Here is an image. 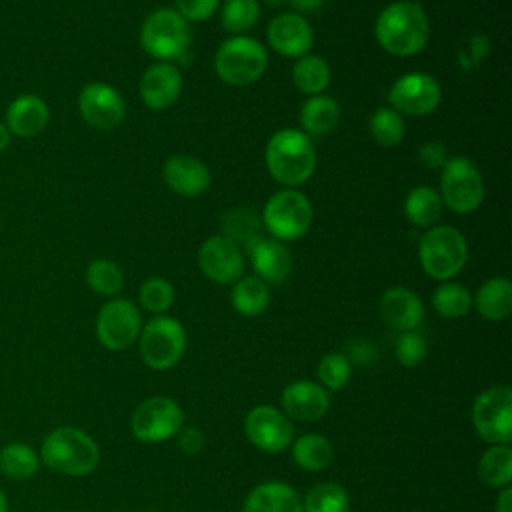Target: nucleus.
<instances>
[{
  "mask_svg": "<svg viewBox=\"0 0 512 512\" xmlns=\"http://www.w3.org/2000/svg\"><path fill=\"white\" fill-rule=\"evenodd\" d=\"M374 34L388 54L406 58L426 46L430 34L428 16L422 6L410 0L392 2L378 14Z\"/></svg>",
  "mask_w": 512,
  "mask_h": 512,
  "instance_id": "obj_1",
  "label": "nucleus"
},
{
  "mask_svg": "<svg viewBox=\"0 0 512 512\" xmlns=\"http://www.w3.org/2000/svg\"><path fill=\"white\" fill-rule=\"evenodd\" d=\"M40 462L66 476H86L100 462V448L92 436L76 426L50 430L40 446Z\"/></svg>",
  "mask_w": 512,
  "mask_h": 512,
  "instance_id": "obj_2",
  "label": "nucleus"
},
{
  "mask_svg": "<svg viewBox=\"0 0 512 512\" xmlns=\"http://www.w3.org/2000/svg\"><path fill=\"white\" fill-rule=\"evenodd\" d=\"M264 158L270 176L286 186L304 184L316 168V152L310 136L294 128L274 132L266 144Z\"/></svg>",
  "mask_w": 512,
  "mask_h": 512,
  "instance_id": "obj_3",
  "label": "nucleus"
},
{
  "mask_svg": "<svg viewBox=\"0 0 512 512\" xmlns=\"http://www.w3.org/2000/svg\"><path fill=\"white\" fill-rule=\"evenodd\" d=\"M418 258L430 278L448 282L464 268L468 244L454 226H432L420 238Z\"/></svg>",
  "mask_w": 512,
  "mask_h": 512,
  "instance_id": "obj_4",
  "label": "nucleus"
},
{
  "mask_svg": "<svg viewBox=\"0 0 512 512\" xmlns=\"http://www.w3.org/2000/svg\"><path fill=\"white\" fill-rule=\"evenodd\" d=\"M190 24L172 8H158L144 20L140 28L142 48L158 62H174L188 54Z\"/></svg>",
  "mask_w": 512,
  "mask_h": 512,
  "instance_id": "obj_5",
  "label": "nucleus"
},
{
  "mask_svg": "<svg viewBox=\"0 0 512 512\" xmlns=\"http://www.w3.org/2000/svg\"><path fill=\"white\" fill-rule=\"evenodd\" d=\"M268 66L266 48L250 36H232L224 40L214 56L218 78L230 86H246L256 82Z\"/></svg>",
  "mask_w": 512,
  "mask_h": 512,
  "instance_id": "obj_6",
  "label": "nucleus"
},
{
  "mask_svg": "<svg viewBox=\"0 0 512 512\" xmlns=\"http://www.w3.org/2000/svg\"><path fill=\"white\" fill-rule=\"evenodd\" d=\"M138 342L148 368L168 370L178 364L186 350V330L176 318L160 314L142 326Z\"/></svg>",
  "mask_w": 512,
  "mask_h": 512,
  "instance_id": "obj_7",
  "label": "nucleus"
},
{
  "mask_svg": "<svg viewBox=\"0 0 512 512\" xmlns=\"http://www.w3.org/2000/svg\"><path fill=\"white\" fill-rule=\"evenodd\" d=\"M312 222V206L308 198L292 188H284L268 198L262 212V226L274 240H298Z\"/></svg>",
  "mask_w": 512,
  "mask_h": 512,
  "instance_id": "obj_8",
  "label": "nucleus"
},
{
  "mask_svg": "<svg viewBox=\"0 0 512 512\" xmlns=\"http://www.w3.org/2000/svg\"><path fill=\"white\" fill-rule=\"evenodd\" d=\"M440 198L452 212H474L484 198V182L476 164L466 156L448 158L440 174Z\"/></svg>",
  "mask_w": 512,
  "mask_h": 512,
  "instance_id": "obj_9",
  "label": "nucleus"
},
{
  "mask_svg": "<svg viewBox=\"0 0 512 512\" xmlns=\"http://www.w3.org/2000/svg\"><path fill=\"white\" fill-rule=\"evenodd\" d=\"M476 434L488 444H510L512 440V390L498 384L480 392L472 406Z\"/></svg>",
  "mask_w": 512,
  "mask_h": 512,
  "instance_id": "obj_10",
  "label": "nucleus"
},
{
  "mask_svg": "<svg viewBox=\"0 0 512 512\" xmlns=\"http://www.w3.org/2000/svg\"><path fill=\"white\" fill-rule=\"evenodd\" d=\"M184 426V412L168 396H152L138 404L130 428L140 442L156 444L174 438Z\"/></svg>",
  "mask_w": 512,
  "mask_h": 512,
  "instance_id": "obj_11",
  "label": "nucleus"
},
{
  "mask_svg": "<svg viewBox=\"0 0 512 512\" xmlns=\"http://www.w3.org/2000/svg\"><path fill=\"white\" fill-rule=\"evenodd\" d=\"M142 330V316L136 304L124 298L106 302L96 318V336L100 344L112 352L132 346Z\"/></svg>",
  "mask_w": 512,
  "mask_h": 512,
  "instance_id": "obj_12",
  "label": "nucleus"
},
{
  "mask_svg": "<svg viewBox=\"0 0 512 512\" xmlns=\"http://www.w3.org/2000/svg\"><path fill=\"white\" fill-rule=\"evenodd\" d=\"M440 84L424 72L400 76L388 90V102L398 114L426 116L440 104Z\"/></svg>",
  "mask_w": 512,
  "mask_h": 512,
  "instance_id": "obj_13",
  "label": "nucleus"
},
{
  "mask_svg": "<svg viewBox=\"0 0 512 512\" xmlns=\"http://www.w3.org/2000/svg\"><path fill=\"white\" fill-rule=\"evenodd\" d=\"M248 440L262 452H284L294 438V426L290 418L272 406H254L244 420Z\"/></svg>",
  "mask_w": 512,
  "mask_h": 512,
  "instance_id": "obj_14",
  "label": "nucleus"
},
{
  "mask_svg": "<svg viewBox=\"0 0 512 512\" xmlns=\"http://www.w3.org/2000/svg\"><path fill=\"white\" fill-rule=\"evenodd\" d=\"M78 110L86 124L98 130L120 126L126 114L120 92L106 82H90L78 94Z\"/></svg>",
  "mask_w": 512,
  "mask_h": 512,
  "instance_id": "obj_15",
  "label": "nucleus"
},
{
  "mask_svg": "<svg viewBox=\"0 0 512 512\" xmlns=\"http://www.w3.org/2000/svg\"><path fill=\"white\" fill-rule=\"evenodd\" d=\"M198 264L202 274L216 284H234L242 270L244 258L240 248L226 236H210L198 250Z\"/></svg>",
  "mask_w": 512,
  "mask_h": 512,
  "instance_id": "obj_16",
  "label": "nucleus"
},
{
  "mask_svg": "<svg viewBox=\"0 0 512 512\" xmlns=\"http://www.w3.org/2000/svg\"><path fill=\"white\" fill-rule=\"evenodd\" d=\"M280 404L288 418L302 420V422H316L326 416L330 408V394L318 382L296 380L282 390Z\"/></svg>",
  "mask_w": 512,
  "mask_h": 512,
  "instance_id": "obj_17",
  "label": "nucleus"
},
{
  "mask_svg": "<svg viewBox=\"0 0 512 512\" xmlns=\"http://www.w3.org/2000/svg\"><path fill=\"white\" fill-rule=\"evenodd\" d=\"M266 38L268 44L278 54L288 58H300L308 54L314 40V32L304 16L296 12H286L270 20L266 28Z\"/></svg>",
  "mask_w": 512,
  "mask_h": 512,
  "instance_id": "obj_18",
  "label": "nucleus"
},
{
  "mask_svg": "<svg viewBox=\"0 0 512 512\" xmlns=\"http://www.w3.org/2000/svg\"><path fill=\"white\" fill-rule=\"evenodd\" d=\"M182 90V76L170 62L152 64L140 80V98L150 110H166Z\"/></svg>",
  "mask_w": 512,
  "mask_h": 512,
  "instance_id": "obj_19",
  "label": "nucleus"
},
{
  "mask_svg": "<svg viewBox=\"0 0 512 512\" xmlns=\"http://www.w3.org/2000/svg\"><path fill=\"white\" fill-rule=\"evenodd\" d=\"M162 176L168 188L182 196H200L210 186L208 166L188 154L170 156L162 168Z\"/></svg>",
  "mask_w": 512,
  "mask_h": 512,
  "instance_id": "obj_20",
  "label": "nucleus"
},
{
  "mask_svg": "<svg viewBox=\"0 0 512 512\" xmlns=\"http://www.w3.org/2000/svg\"><path fill=\"white\" fill-rule=\"evenodd\" d=\"M380 314L382 320L398 332L416 330L424 320V304L410 288L394 286L382 294Z\"/></svg>",
  "mask_w": 512,
  "mask_h": 512,
  "instance_id": "obj_21",
  "label": "nucleus"
},
{
  "mask_svg": "<svg viewBox=\"0 0 512 512\" xmlns=\"http://www.w3.org/2000/svg\"><path fill=\"white\" fill-rule=\"evenodd\" d=\"M48 118V106L40 96L22 94L14 98L6 110V128L12 136L34 138L46 128Z\"/></svg>",
  "mask_w": 512,
  "mask_h": 512,
  "instance_id": "obj_22",
  "label": "nucleus"
},
{
  "mask_svg": "<svg viewBox=\"0 0 512 512\" xmlns=\"http://www.w3.org/2000/svg\"><path fill=\"white\" fill-rule=\"evenodd\" d=\"M242 512H304L300 494L278 480L254 486L242 506Z\"/></svg>",
  "mask_w": 512,
  "mask_h": 512,
  "instance_id": "obj_23",
  "label": "nucleus"
},
{
  "mask_svg": "<svg viewBox=\"0 0 512 512\" xmlns=\"http://www.w3.org/2000/svg\"><path fill=\"white\" fill-rule=\"evenodd\" d=\"M256 276L266 284H280L290 276L292 256L280 240H258L248 252Z\"/></svg>",
  "mask_w": 512,
  "mask_h": 512,
  "instance_id": "obj_24",
  "label": "nucleus"
},
{
  "mask_svg": "<svg viewBox=\"0 0 512 512\" xmlns=\"http://www.w3.org/2000/svg\"><path fill=\"white\" fill-rule=\"evenodd\" d=\"M472 306L476 312L490 320L500 322L512 312V284L504 276L488 278L472 296Z\"/></svg>",
  "mask_w": 512,
  "mask_h": 512,
  "instance_id": "obj_25",
  "label": "nucleus"
},
{
  "mask_svg": "<svg viewBox=\"0 0 512 512\" xmlns=\"http://www.w3.org/2000/svg\"><path fill=\"white\" fill-rule=\"evenodd\" d=\"M340 118L338 102L326 94L310 96L300 108V124L304 134L308 136H324L328 134Z\"/></svg>",
  "mask_w": 512,
  "mask_h": 512,
  "instance_id": "obj_26",
  "label": "nucleus"
},
{
  "mask_svg": "<svg viewBox=\"0 0 512 512\" xmlns=\"http://www.w3.org/2000/svg\"><path fill=\"white\" fill-rule=\"evenodd\" d=\"M220 226H222V236L232 240L238 248H246L248 252L258 240H262L260 236L262 220L258 218V214H254L248 208L228 210L226 214H222Z\"/></svg>",
  "mask_w": 512,
  "mask_h": 512,
  "instance_id": "obj_27",
  "label": "nucleus"
},
{
  "mask_svg": "<svg viewBox=\"0 0 512 512\" xmlns=\"http://www.w3.org/2000/svg\"><path fill=\"white\" fill-rule=\"evenodd\" d=\"M478 478L490 488H508L512 482L510 444H492L478 460Z\"/></svg>",
  "mask_w": 512,
  "mask_h": 512,
  "instance_id": "obj_28",
  "label": "nucleus"
},
{
  "mask_svg": "<svg viewBox=\"0 0 512 512\" xmlns=\"http://www.w3.org/2000/svg\"><path fill=\"white\" fill-rule=\"evenodd\" d=\"M38 468L40 456L30 444L10 442L0 450V472L14 482H24L32 478Z\"/></svg>",
  "mask_w": 512,
  "mask_h": 512,
  "instance_id": "obj_29",
  "label": "nucleus"
},
{
  "mask_svg": "<svg viewBox=\"0 0 512 512\" xmlns=\"http://www.w3.org/2000/svg\"><path fill=\"white\" fill-rule=\"evenodd\" d=\"M442 208L444 204L440 194L430 186L412 188L404 200L406 218L420 228H430L432 224H436L442 216Z\"/></svg>",
  "mask_w": 512,
  "mask_h": 512,
  "instance_id": "obj_30",
  "label": "nucleus"
},
{
  "mask_svg": "<svg viewBox=\"0 0 512 512\" xmlns=\"http://www.w3.org/2000/svg\"><path fill=\"white\" fill-rule=\"evenodd\" d=\"M270 304V288L258 276L238 278L232 288V306L244 316H258Z\"/></svg>",
  "mask_w": 512,
  "mask_h": 512,
  "instance_id": "obj_31",
  "label": "nucleus"
},
{
  "mask_svg": "<svg viewBox=\"0 0 512 512\" xmlns=\"http://www.w3.org/2000/svg\"><path fill=\"white\" fill-rule=\"evenodd\" d=\"M292 458L302 470L320 472L332 462L334 448L320 434H304L292 444Z\"/></svg>",
  "mask_w": 512,
  "mask_h": 512,
  "instance_id": "obj_32",
  "label": "nucleus"
},
{
  "mask_svg": "<svg viewBox=\"0 0 512 512\" xmlns=\"http://www.w3.org/2000/svg\"><path fill=\"white\" fill-rule=\"evenodd\" d=\"M292 80L300 92L316 96L322 94V90L330 84V68L324 58L304 54L296 58V64L292 68Z\"/></svg>",
  "mask_w": 512,
  "mask_h": 512,
  "instance_id": "obj_33",
  "label": "nucleus"
},
{
  "mask_svg": "<svg viewBox=\"0 0 512 512\" xmlns=\"http://www.w3.org/2000/svg\"><path fill=\"white\" fill-rule=\"evenodd\" d=\"M304 512H348V492L336 482H322L310 488L302 500Z\"/></svg>",
  "mask_w": 512,
  "mask_h": 512,
  "instance_id": "obj_34",
  "label": "nucleus"
},
{
  "mask_svg": "<svg viewBox=\"0 0 512 512\" xmlns=\"http://www.w3.org/2000/svg\"><path fill=\"white\" fill-rule=\"evenodd\" d=\"M432 306L442 318L466 316L472 308V294L456 282H442L432 294Z\"/></svg>",
  "mask_w": 512,
  "mask_h": 512,
  "instance_id": "obj_35",
  "label": "nucleus"
},
{
  "mask_svg": "<svg viewBox=\"0 0 512 512\" xmlns=\"http://www.w3.org/2000/svg\"><path fill=\"white\" fill-rule=\"evenodd\" d=\"M86 282L92 292L100 296H114L122 290L124 276H122V270L112 260L98 258L88 264Z\"/></svg>",
  "mask_w": 512,
  "mask_h": 512,
  "instance_id": "obj_36",
  "label": "nucleus"
},
{
  "mask_svg": "<svg viewBox=\"0 0 512 512\" xmlns=\"http://www.w3.org/2000/svg\"><path fill=\"white\" fill-rule=\"evenodd\" d=\"M370 134L380 146H396L404 138V120L394 108L382 106L370 118Z\"/></svg>",
  "mask_w": 512,
  "mask_h": 512,
  "instance_id": "obj_37",
  "label": "nucleus"
},
{
  "mask_svg": "<svg viewBox=\"0 0 512 512\" xmlns=\"http://www.w3.org/2000/svg\"><path fill=\"white\" fill-rule=\"evenodd\" d=\"M260 8L256 0H226L222 6V26L228 32L242 34L256 24Z\"/></svg>",
  "mask_w": 512,
  "mask_h": 512,
  "instance_id": "obj_38",
  "label": "nucleus"
},
{
  "mask_svg": "<svg viewBox=\"0 0 512 512\" xmlns=\"http://www.w3.org/2000/svg\"><path fill=\"white\" fill-rule=\"evenodd\" d=\"M352 372V364L348 362V358L340 352H330L326 354L320 362H318V380L320 386H324L326 390H342L350 378Z\"/></svg>",
  "mask_w": 512,
  "mask_h": 512,
  "instance_id": "obj_39",
  "label": "nucleus"
},
{
  "mask_svg": "<svg viewBox=\"0 0 512 512\" xmlns=\"http://www.w3.org/2000/svg\"><path fill=\"white\" fill-rule=\"evenodd\" d=\"M172 302H174V288L168 280L154 276L140 286V304L144 310L160 316L172 306Z\"/></svg>",
  "mask_w": 512,
  "mask_h": 512,
  "instance_id": "obj_40",
  "label": "nucleus"
},
{
  "mask_svg": "<svg viewBox=\"0 0 512 512\" xmlns=\"http://www.w3.org/2000/svg\"><path fill=\"white\" fill-rule=\"evenodd\" d=\"M426 354H428V344L420 332L406 330L398 334L394 342V356L402 366L414 368L426 358Z\"/></svg>",
  "mask_w": 512,
  "mask_h": 512,
  "instance_id": "obj_41",
  "label": "nucleus"
},
{
  "mask_svg": "<svg viewBox=\"0 0 512 512\" xmlns=\"http://www.w3.org/2000/svg\"><path fill=\"white\" fill-rule=\"evenodd\" d=\"M220 0H176V12L184 20H206L214 14Z\"/></svg>",
  "mask_w": 512,
  "mask_h": 512,
  "instance_id": "obj_42",
  "label": "nucleus"
},
{
  "mask_svg": "<svg viewBox=\"0 0 512 512\" xmlns=\"http://www.w3.org/2000/svg\"><path fill=\"white\" fill-rule=\"evenodd\" d=\"M418 160L424 168L436 170V168H442L446 164L448 152L440 142H426L418 150Z\"/></svg>",
  "mask_w": 512,
  "mask_h": 512,
  "instance_id": "obj_43",
  "label": "nucleus"
},
{
  "mask_svg": "<svg viewBox=\"0 0 512 512\" xmlns=\"http://www.w3.org/2000/svg\"><path fill=\"white\" fill-rule=\"evenodd\" d=\"M348 358L350 364H370L374 358H376V350L370 342L362 340V338H356L352 342H348V354H344Z\"/></svg>",
  "mask_w": 512,
  "mask_h": 512,
  "instance_id": "obj_44",
  "label": "nucleus"
},
{
  "mask_svg": "<svg viewBox=\"0 0 512 512\" xmlns=\"http://www.w3.org/2000/svg\"><path fill=\"white\" fill-rule=\"evenodd\" d=\"M176 436H178L180 450L186 452V454H198L202 450V446H204V434L196 426H188V428L182 426Z\"/></svg>",
  "mask_w": 512,
  "mask_h": 512,
  "instance_id": "obj_45",
  "label": "nucleus"
},
{
  "mask_svg": "<svg viewBox=\"0 0 512 512\" xmlns=\"http://www.w3.org/2000/svg\"><path fill=\"white\" fill-rule=\"evenodd\" d=\"M494 512H512V488H502L498 500H496V506H494Z\"/></svg>",
  "mask_w": 512,
  "mask_h": 512,
  "instance_id": "obj_46",
  "label": "nucleus"
},
{
  "mask_svg": "<svg viewBox=\"0 0 512 512\" xmlns=\"http://www.w3.org/2000/svg\"><path fill=\"white\" fill-rule=\"evenodd\" d=\"M296 12H316L322 8L324 0H288Z\"/></svg>",
  "mask_w": 512,
  "mask_h": 512,
  "instance_id": "obj_47",
  "label": "nucleus"
},
{
  "mask_svg": "<svg viewBox=\"0 0 512 512\" xmlns=\"http://www.w3.org/2000/svg\"><path fill=\"white\" fill-rule=\"evenodd\" d=\"M10 140H12L10 130L6 128V124L0 122V152H4V150L10 146Z\"/></svg>",
  "mask_w": 512,
  "mask_h": 512,
  "instance_id": "obj_48",
  "label": "nucleus"
},
{
  "mask_svg": "<svg viewBox=\"0 0 512 512\" xmlns=\"http://www.w3.org/2000/svg\"><path fill=\"white\" fill-rule=\"evenodd\" d=\"M0 512H8V498L0 486Z\"/></svg>",
  "mask_w": 512,
  "mask_h": 512,
  "instance_id": "obj_49",
  "label": "nucleus"
},
{
  "mask_svg": "<svg viewBox=\"0 0 512 512\" xmlns=\"http://www.w3.org/2000/svg\"><path fill=\"white\" fill-rule=\"evenodd\" d=\"M266 4H270V6H280V4H284V2H288V0H264Z\"/></svg>",
  "mask_w": 512,
  "mask_h": 512,
  "instance_id": "obj_50",
  "label": "nucleus"
}]
</instances>
